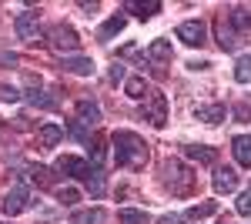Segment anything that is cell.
Here are the masks:
<instances>
[{"instance_id":"cb8c5ba5","label":"cell","mask_w":251,"mask_h":224,"mask_svg":"<svg viewBox=\"0 0 251 224\" xmlns=\"http://www.w3.org/2000/svg\"><path fill=\"white\" fill-rule=\"evenodd\" d=\"M27 174H30V181H34L37 187H50L54 184V174H50V168H44V164H30Z\"/></svg>"},{"instance_id":"836d02e7","label":"cell","mask_w":251,"mask_h":224,"mask_svg":"<svg viewBox=\"0 0 251 224\" xmlns=\"http://www.w3.org/2000/svg\"><path fill=\"white\" fill-rule=\"evenodd\" d=\"M234 207H238V214H245V218H251V194H241Z\"/></svg>"},{"instance_id":"9a60e30c","label":"cell","mask_w":251,"mask_h":224,"mask_svg":"<svg viewBox=\"0 0 251 224\" xmlns=\"http://www.w3.org/2000/svg\"><path fill=\"white\" fill-rule=\"evenodd\" d=\"M77 121L84 124V127H97L100 124V104L97 100H77Z\"/></svg>"},{"instance_id":"277c9868","label":"cell","mask_w":251,"mask_h":224,"mask_svg":"<svg viewBox=\"0 0 251 224\" xmlns=\"http://www.w3.org/2000/svg\"><path fill=\"white\" fill-rule=\"evenodd\" d=\"M47 40H50V47L57 50V54L71 57L80 50V34L71 27V24H54L50 30H47Z\"/></svg>"},{"instance_id":"e575fe53","label":"cell","mask_w":251,"mask_h":224,"mask_svg":"<svg viewBox=\"0 0 251 224\" xmlns=\"http://www.w3.org/2000/svg\"><path fill=\"white\" fill-rule=\"evenodd\" d=\"M234 117H238V121H248L251 107H248V104H234Z\"/></svg>"},{"instance_id":"74e56055","label":"cell","mask_w":251,"mask_h":224,"mask_svg":"<svg viewBox=\"0 0 251 224\" xmlns=\"http://www.w3.org/2000/svg\"><path fill=\"white\" fill-rule=\"evenodd\" d=\"M80 10H87V14H97V3H87V0H80Z\"/></svg>"},{"instance_id":"83f0119b","label":"cell","mask_w":251,"mask_h":224,"mask_svg":"<svg viewBox=\"0 0 251 224\" xmlns=\"http://www.w3.org/2000/svg\"><path fill=\"white\" fill-rule=\"evenodd\" d=\"M214 211H218V204H214V201H204V204L188 207V214H184V218H191V221H201V218H211Z\"/></svg>"},{"instance_id":"6da1fadb","label":"cell","mask_w":251,"mask_h":224,"mask_svg":"<svg viewBox=\"0 0 251 224\" xmlns=\"http://www.w3.org/2000/svg\"><path fill=\"white\" fill-rule=\"evenodd\" d=\"M111 144H114V164L127 171H141L148 164L151 150H148V141L137 137L134 131H114L111 134Z\"/></svg>"},{"instance_id":"8d00e7d4","label":"cell","mask_w":251,"mask_h":224,"mask_svg":"<svg viewBox=\"0 0 251 224\" xmlns=\"http://www.w3.org/2000/svg\"><path fill=\"white\" fill-rule=\"evenodd\" d=\"M188 67H191V71H208V67H211V60H191Z\"/></svg>"},{"instance_id":"ba28073f","label":"cell","mask_w":251,"mask_h":224,"mask_svg":"<svg viewBox=\"0 0 251 224\" xmlns=\"http://www.w3.org/2000/svg\"><path fill=\"white\" fill-rule=\"evenodd\" d=\"M54 171L67 174V177H74V181H87V174L94 171V164H87L84 157H74V154H64V157H57Z\"/></svg>"},{"instance_id":"e0dca14e","label":"cell","mask_w":251,"mask_h":224,"mask_svg":"<svg viewBox=\"0 0 251 224\" xmlns=\"http://www.w3.org/2000/svg\"><path fill=\"white\" fill-rule=\"evenodd\" d=\"M184 154L191 157L194 164H208V168H211V164H218V150L208 148V144H188V148H184Z\"/></svg>"},{"instance_id":"5bb4252c","label":"cell","mask_w":251,"mask_h":224,"mask_svg":"<svg viewBox=\"0 0 251 224\" xmlns=\"http://www.w3.org/2000/svg\"><path fill=\"white\" fill-rule=\"evenodd\" d=\"M228 117V107L225 104H201V107H194V121H201V124H221Z\"/></svg>"},{"instance_id":"3957f363","label":"cell","mask_w":251,"mask_h":224,"mask_svg":"<svg viewBox=\"0 0 251 224\" xmlns=\"http://www.w3.org/2000/svg\"><path fill=\"white\" fill-rule=\"evenodd\" d=\"M174 60V50L168 40H151L148 44V50H144V64L151 67V74L157 77V80H164L168 77V64Z\"/></svg>"},{"instance_id":"4fadbf2b","label":"cell","mask_w":251,"mask_h":224,"mask_svg":"<svg viewBox=\"0 0 251 224\" xmlns=\"http://www.w3.org/2000/svg\"><path fill=\"white\" fill-rule=\"evenodd\" d=\"M60 71H67V74H77V77H87L94 74V60L84 54H71V57H60Z\"/></svg>"},{"instance_id":"f546056e","label":"cell","mask_w":251,"mask_h":224,"mask_svg":"<svg viewBox=\"0 0 251 224\" xmlns=\"http://www.w3.org/2000/svg\"><path fill=\"white\" fill-rule=\"evenodd\" d=\"M107 80H111V84H124V80H127V71H124V64H111V71H107Z\"/></svg>"},{"instance_id":"7402d4cb","label":"cell","mask_w":251,"mask_h":224,"mask_svg":"<svg viewBox=\"0 0 251 224\" xmlns=\"http://www.w3.org/2000/svg\"><path fill=\"white\" fill-rule=\"evenodd\" d=\"M124 10L134 14V17H141V20H151L157 10H161V3H157V0H148V3H124Z\"/></svg>"},{"instance_id":"7a4b0ae2","label":"cell","mask_w":251,"mask_h":224,"mask_svg":"<svg viewBox=\"0 0 251 224\" xmlns=\"http://www.w3.org/2000/svg\"><path fill=\"white\" fill-rule=\"evenodd\" d=\"M161 187L171 191L174 198H191L194 187H198V177H194V171L188 168V164L168 157V161L161 164Z\"/></svg>"},{"instance_id":"d6a6232c","label":"cell","mask_w":251,"mask_h":224,"mask_svg":"<svg viewBox=\"0 0 251 224\" xmlns=\"http://www.w3.org/2000/svg\"><path fill=\"white\" fill-rule=\"evenodd\" d=\"M67 134H71V137H74V141H87V127H84V124H80V121H74V124H71V127H67Z\"/></svg>"},{"instance_id":"4dcf8cb0","label":"cell","mask_w":251,"mask_h":224,"mask_svg":"<svg viewBox=\"0 0 251 224\" xmlns=\"http://www.w3.org/2000/svg\"><path fill=\"white\" fill-rule=\"evenodd\" d=\"M91 161H94V168H100V164H104V141H100V137H94V141H91Z\"/></svg>"},{"instance_id":"d4e9b609","label":"cell","mask_w":251,"mask_h":224,"mask_svg":"<svg viewBox=\"0 0 251 224\" xmlns=\"http://www.w3.org/2000/svg\"><path fill=\"white\" fill-rule=\"evenodd\" d=\"M71 224H104V207H91V211H77Z\"/></svg>"},{"instance_id":"9c48e42d","label":"cell","mask_w":251,"mask_h":224,"mask_svg":"<svg viewBox=\"0 0 251 224\" xmlns=\"http://www.w3.org/2000/svg\"><path fill=\"white\" fill-rule=\"evenodd\" d=\"M14 30H17L20 40L34 44V40L40 37V17L34 14V10H24V14H17V20H14Z\"/></svg>"},{"instance_id":"ffe728a7","label":"cell","mask_w":251,"mask_h":224,"mask_svg":"<svg viewBox=\"0 0 251 224\" xmlns=\"http://www.w3.org/2000/svg\"><path fill=\"white\" fill-rule=\"evenodd\" d=\"M228 17H231L238 34H248L251 30V7H228Z\"/></svg>"},{"instance_id":"8fae6325","label":"cell","mask_w":251,"mask_h":224,"mask_svg":"<svg viewBox=\"0 0 251 224\" xmlns=\"http://www.w3.org/2000/svg\"><path fill=\"white\" fill-rule=\"evenodd\" d=\"M27 100H30L34 107H44V111H54V107H57V97H47V94H44L40 77H27Z\"/></svg>"},{"instance_id":"484cf974","label":"cell","mask_w":251,"mask_h":224,"mask_svg":"<svg viewBox=\"0 0 251 224\" xmlns=\"http://www.w3.org/2000/svg\"><path fill=\"white\" fill-rule=\"evenodd\" d=\"M121 224H151V218H148V211H134V207H121Z\"/></svg>"},{"instance_id":"ac0fdd59","label":"cell","mask_w":251,"mask_h":224,"mask_svg":"<svg viewBox=\"0 0 251 224\" xmlns=\"http://www.w3.org/2000/svg\"><path fill=\"white\" fill-rule=\"evenodd\" d=\"M231 154L241 168H251V134H238L231 141Z\"/></svg>"},{"instance_id":"4316f807","label":"cell","mask_w":251,"mask_h":224,"mask_svg":"<svg viewBox=\"0 0 251 224\" xmlns=\"http://www.w3.org/2000/svg\"><path fill=\"white\" fill-rule=\"evenodd\" d=\"M234 80H238V84H248L251 80V54L238 57V64H234Z\"/></svg>"},{"instance_id":"44dd1931","label":"cell","mask_w":251,"mask_h":224,"mask_svg":"<svg viewBox=\"0 0 251 224\" xmlns=\"http://www.w3.org/2000/svg\"><path fill=\"white\" fill-rule=\"evenodd\" d=\"M124 24H127V17H124V14H114L111 20H104V24H100L97 37H100V40H111V37H117V34L124 30Z\"/></svg>"},{"instance_id":"f1b7e54d","label":"cell","mask_w":251,"mask_h":224,"mask_svg":"<svg viewBox=\"0 0 251 224\" xmlns=\"http://www.w3.org/2000/svg\"><path fill=\"white\" fill-rule=\"evenodd\" d=\"M57 201H60V204H67V207L77 204V201H80V191L74 184H64V187H57Z\"/></svg>"},{"instance_id":"52a82bcc","label":"cell","mask_w":251,"mask_h":224,"mask_svg":"<svg viewBox=\"0 0 251 224\" xmlns=\"http://www.w3.org/2000/svg\"><path fill=\"white\" fill-rule=\"evenodd\" d=\"M30 204H34V198H30V187L27 184H14L10 191H7V198H3V211H7L10 218L24 214Z\"/></svg>"},{"instance_id":"8992f818","label":"cell","mask_w":251,"mask_h":224,"mask_svg":"<svg viewBox=\"0 0 251 224\" xmlns=\"http://www.w3.org/2000/svg\"><path fill=\"white\" fill-rule=\"evenodd\" d=\"M141 117H144L151 127H164V124H168V97L151 91V97L141 104Z\"/></svg>"},{"instance_id":"2e32d148","label":"cell","mask_w":251,"mask_h":224,"mask_svg":"<svg viewBox=\"0 0 251 224\" xmlns=\"http://www.w3.org/2000/svg\"><path fill=\"white\" fill-rule=\"evenodd\" d=\"M124 94H127L131 100H148V97H151V87H148V80L141 74H131L124 80Z\"/></svg>"},{"instance_id":"5b68a950","label":"cell","mask_w":251,"mask_h":224,"mask_svg":"<svg viewBox=\"0 0 251 224\" xmlns=\"http://www.w3.org/2000/svg\"><path fill=\"white\" fill-rule=\"evenodd\" d=\"M214 40H218L221 50H238V44H241V34L234 30L228 10H221V14L214 17Z\"/></svg>"},{"instance_id":"d590c367","label":"cell","mask_w":251,"mask_h":224,"mask_svg":"<svg viewBox=\"0 0 251 224\" xmlns=\"http://www.w3.org/2000/svg\"><path fill=\"white\" fill-rule=\"evenodd\" d=\"M157 224H184V214H164L157 218Z\"/></svg>"},{"instance_id":"d6986e66","label":"cell","mask_w":251,"mask_h":224,"mask_svg":"<svg viewBox=\"0 0 251 224\" xmlns=\"http://www.w3.org/2000/svg\"><path fill=\"white\" fill-rule=\"evenodd\" d=\"M60 137H64V127H60V124H44V127L37 131V148H44V150L57 148Z\"/></svg>"},{"instance_id":"1f68e13d","label":"cell","mask_w":251,"mask_h":224,"mask_svg":"<svg viewBox=\"0 0 251 224\" xmlns=\"http://www.w3.org/2000/svg\"><path fill=\"white\" fill-rule=\"evenodd\" d=\"M0 100L14 104V100H20V91H17V87H10V84H0Z\"/></svg>"},{"instance_id":"603a6c76","label":"cell","mask_w":251,"mask_h":224,"mask_svg":"<svg viewBox=\"0 0 251 224\" xmlns=\"http://www.w3.org/2000/svg\"><path fill=\"white\" fill-rule=\"evenodd\" d=\"M84 184H87V191H91V198H104V191H107V181H104V171L100 168L91 171Z\"/></svg>"},{"instance_id":"30bf717a","label":"cell","mask_w":251,"mask_h":224,"mask_svg":"<svg viewBox=\"0 0 251 224\" xmlns=\"http://www.w3.org/2000/svg\"><path fill=\"white\" fill-rule=\"evenodd\" d=\"M177 40H184L188 47H201V44L208 40V27H204V20H184V24L177 27Z\"/></svg>"},{"instance_id":"7c38bea8","label":"cell","mask_w":251,"mask_h":224,"mask_svg":"<svg viewBox=\"0 0 251 224\" xmlns=\"http://www.w3.org/2000/svg\"><path fill=\"white\" fill-rule=\"evenodd\" d=\"M238 171L234 168H214V177H211V184H214V191L218 194H234L238 191Z\"/></svg>"}]
</instances>
